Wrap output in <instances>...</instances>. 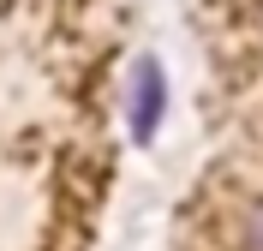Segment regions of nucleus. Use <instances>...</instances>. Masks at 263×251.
I'll return each instance as SVG.
<instances>
[{"label": "nucleus", "mask_w": 263, "mask_h": 251, "mask_svg": "<svg viewBox=\"0 0 263 251\" xmlns=\"http://www.w3.org/2000/svg\"><path fill=\"white\" fill-rule=\"evenodd\" d=\"M239 251H263V203H251L239 221Z\"/></svg>", "instance_id": "obj_1"}]
</instances>
